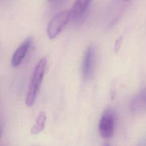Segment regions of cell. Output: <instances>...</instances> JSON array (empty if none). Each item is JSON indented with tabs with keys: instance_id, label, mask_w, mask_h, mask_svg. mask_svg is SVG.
I'll list each match as a JSON object with an SVG mask.
<instances>
[{
	"instance_id": "6da1fadb",
	"label": "cell",
	"mask_w": 146,
	"mask_h": 146,
	"mask_svg": "<svg viewBox=\"0 0 146 146\" xmlns=\"http://www.w3.org/2000/svg\"><path fill=\"white\" fill-rule=\"evenodd\" d=\"M47 62L46 58H41L34 69L25 99V104L27 107H31L35 102L44 76Z\"/></svg>"
},
{
	"instance_id": "7a4b0ae2",
	"label": "cell",
	"mask_w": 146,
	"mask_h": 146,
	"mask_svg": "<svg viewBox=\"0 0 146 146\" xmlns=\"http://www.w3.org/2000/svg\"><path fill=\"white\" fill-rule=\"evenodd\" d=\"M72 16L71 10H64L59 12L50 21L47 27V34L51 39L55 38L62 31Z\"/></svg>"
},
{
	"instance_id": "3957f363",
	"label": "cell",
	"mask_w": 146,
	"mask_h": 146,
	"mask_svg": "<svg viewBox=\"0 0 146 146\" xmlns=\"http://www.w3.org/2000/svg\"><path fill=\"white\" fill-rule=\"evenodd\" d=\"M115 117L110 110H106L102 114L99 123V132L103 138L111 137L114 132Z\"/></svg>"
},
{
	"instance_id": "277c9868",
	"label": "cell",
	"mask_w": 146,
	"mask_h": 146,
	"mask_svg": "<svg viewBox=\"0 0 146 146\" xmlns=\"http://www.w3.org/2000/svg\"><path fill=\"white\" fill-rule=\"evenodd\" d=\"M95 55L94 46L92 44L89 45L85 51L82 63V76L84 80H89L93 74Z\"/></svg>"
},
{
	"instance_id": "5b68a950",
	"label": "cell",
	"mask_w": 146,
	"mask_h": 146,
	"mask_svg": "<svg viewBox=\"0 0 146 146\" xmlns=\"http://www.w3.org/2000/svg\"><path fill=\"white\" fill-rule=\"evenodd\" d=\"M32 42L31 37L27 38L15 51L11 60L13 67H16L20 65L26 56Z\"/></svg>"
},
{
	"instance_id": "8992f818",
	"label": "cell",
	"mask_w": 146,
	"mask_h": 146,
	"mask_svg": "<svg viewBox=\"0 0 146 146\" xmlns=\"http://www.w3.org/2000/svg\"><path fill=\"white\" fill-rule=\"evenodd\" d=\"M46 120V113L43 111L40 112L36 117L34 124L31 128V133L33 135H36L40 133L44 129Z\"/></svg>"
},
{
	"instance_id": "52a82bcc",
	"label": "cell",
	"mask_w": 146,
	"mask_h": 146,
	"mask_svg": "<svg viewBox=\"0 0 146 146\" xmlns=\"http://www.w3.org/2000/svg\"><path fill=\"white\" fill-rule=\"evenodd\" d=\"M90 0H76L71 11L72 15L79 16L86 10Z\"/></svg>"
},
{
	"instance_id": "ba28073f",
	"label": "cell",
	"mask_w": 146,
	"mask_h": 146,
	"mask_svg": "<svg viewBox=\"0 0 146 146\" xmlns=\"http://www.w3.org/2000/svg\"><path fill=\"white\" fill-rule=\"evenodd\" d=\"M120 43H121V39L119 38V39H118L117 40V41H116V44H115V49H116V51L119 48Z\"/></svg>"
},
{
	"instance_id": "9c48e42d",
	"label": "cell",
	"mask_w": 146,
	"mask_h": 146,
	"mask_svg": "<svg viewBox=\"0 0 146 146\" xmlns=\"http://www.w3.org/2000/svg\"><path fill=\"white\" fill-rule=\"evenodd\" d=\"M48 2H52V1H55V0H47Z\"/></svg>"
},
{
	"instance_id": "30bf717a",
	"label": "cell",
	"mask_w": 146,
	"mask_h": 146,
	"mask_svg": "<svg viewBox=\"0 0 146 146\" xmlns=\"http://www.w3.org/2000/svg\"><path fill=\"white\" fill-rule=\"evenodd\" d=\"M104 146H110V145H108V144H105Z\"/></svg>"
},
{
	"instance_id": "8fae6325",
	"label": "cell",
	"mask_w": 146,
	"mask_h": 146,
	"mask_svg": "<svg viewBox=\"0 0 146 146\" xmlns=\"http://www.w3.org/2000/svg\"><path fill=\"white\" fill-rule=\"evenodd\" d=\"M124 1H128V0H124Z\"/></svg>"
}]
</instances>
